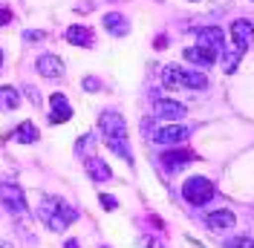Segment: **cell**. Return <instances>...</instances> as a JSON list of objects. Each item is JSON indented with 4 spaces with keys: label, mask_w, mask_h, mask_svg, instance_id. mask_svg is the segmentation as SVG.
<instances>
[{
    "label": "cell",
    "mask_w": 254,
    "mask_h": 248,
    "mask_svg": "<svg viewBox=\"0 0 254 248\" xmlns=\"http://www.w3.org/2000/svg\"><path fill=\"white\" fill-rule=\"evenodd\" d=\"M38 219L47 225L49 231L61 234L78 219V211H75L72 205H66L64 199H52V196H47V199L38 205Z\"/></svg>",
    "instance_id": "obj_1"
},
{
    "label": "cell",
    "mask_w": 254,
    "mask_h": 248,
    "mask_svg": "<svg viewBox=\"0 0 254 248\" xmlns=\"http://www.w3.org/2000/svg\"><path fill=\"white\" fill-rule=\"evenodd\" d=\"M214 193H217V187H214V182L208 176H190V179H185V185H182V196L193 208H202L205 202H211Z\"/></svg>",
    "instance_id": "obj_2"
},
{
    "label": "cell",
    "mask_w": 254,
    "mask_h": 248,
    "mask_svg": "<svg viewBox=\"0 0 254 248\" xmlns=\"http://www.w3.org/2000/svg\"><path fill=\"white\" fill-rule=\"evenodd\" d=\"M0 202L9 214H26V193L15 182H0Z\"/></svg>",
    "instance_id": "obj_3"
},
{
    "label": "cell",
    "mask_w": 254,
    "mask_h": 248,
    "mask_svg": "<svg viewBox=\"0 0 254 248\" xmlns=\"http://www.w3.org/2000/svg\"><path fill=\"white\" fill-rule=\"evenodd\" d=\"M185 113H188V107L182 101H174V98H159L153 104V116L162 119L165 124H179L185 119Z\"/></svg>",
    "instance_id": "obj_4"
},
{
    "label": "cell",
    "mask_w": 254,
    "mask_h": 248,
    "mask_svg": "<svg viewBox=\"0 0 254 248\" xmlns=\"http://www.w3.org/2000/svg\"><path fill=\"white\" fill-rule=\"evenodd\" d=\"M188 136H190V130L185 124H165V127H159L153 133V141L162 144V147H176V144L188 141Z\"/></svg>",
    "instance_id": "obj_5"
},
{
    "label": "cell",
    "mask_w": 254,
    "mask_h": 248,
    "mask_svg": "<svg viewBox=\"0 0 254 248\" xmlns=\"http://www.w3.org/2000/svg\"><path fill=\"white\" fill-rule=\"evenodd\" d=\"M196 159H199V156L193 153V150H182V147H168L165 153L159 156L162 168H165V171H171V173L182 171L185 165H190V162H196Z\"/></svg>",
    "instance_id": "obj_6"
},
{
    "label": "cell",
    "mask_w": 254,
    "mask_h": 248,
    "mask_svg": "<svg viewBox=\"0 0 254 248\" xmlns=\"http://www.w3.org/2000/svg\"><path fill=\"white\" fill-rule=\"evenodd\" d=\"M98 127H101V136L104 139H113V136H127V122L122 113L116 110H104L98 116Z\"/></svg>",
    "instance_id": "obj_7"
},
{
    "label": "cell",
    "mask_w": 254,
    "mask_h": 248,
    "mask_svg": "<svg viewBox=\"0 0 254 248\" xmlns=\"http://www.w3.org/2000/svg\"><path fill=\"white\" fill-rule=\"evenodd\" d=\"M196 44L211 49L214 55H222L225 52V32L220 26H199L196 29Z\"/></svg>",
    "instance_id": "obj_8"
},
{
    "label": "cell",
    "mask_w": 254,
    "mask_h": 248,
    "mask_svg": "<svg viewBox=\"0 0 254 248\" xmlns=\"http://www.w3.org/2000/svg\"><path fill=\"white\" fill-rule=\"evenodd\" d=\"M84 171H87V176H90L93 182H110L113 179V171L107 168V162L95 153L84 156Z\"/></svg>",
    "instance_id": "obj_9"
},
{
    "label": "cell",
    "mask_w": 254,
    "mask_h": 248,
    "mask_svg": "<svg viewBox=\"0 0 254 248\" xmlns=\"http://www.w3.org/2000/svg\"><path fill=\"white\" fill-rule=\"evenodd\" d=\"M49 122L52 124H64L72 119V107H69V101H66V95L64 93H52L49 95Z\"/></svg>",
    "instance_id": "obj_10"
},
{
    "label": "cell",
    "mask_w": 254,
    "mask_h": 248,
    "mask_svg": "<svg viewBox=\"0 0 254 248\" xmlns=\"http://www.w3.org/2000/svg\"><path fill=\"white\" fill-rule=\"evenodd\" d=\"M254 41V26L249 23V20H234L231 23V44H234V49H240V52H246L249 49V44Z\"/></svg>",
    "instance_id": "obj_11"
},
{
    "label": "cell",
    "mask_w": 254,
    "mask_h": 248,
    "mask_svg": "<svg viewBox=\"0 0 254 248\" xmlns=\"http://www.w3.org/2000/svg\"><path fill=\"white\" fill-rule=\"evenodd\" d=\"M35 69H38V75L49 78V81L64 78V61L58 55H41V58L35 61Z\"/></svg>",
    "instance_id": "obj_12"
},
{
    "label": "cell",
    "mask_w": 254,
    "mask_h": 248,
    "mask_svg": "<svg viewBox=\"0 0 254 248\" xmlns=\"http://www.w3.org/2000/svg\"><path fill=\"white\" fill-rule=\"evenodd\" d=\"M237 225V217L231 214V211H211L205 217V228L208 231H228V228H234Z\"/></svg>",
    "instance_id": "obj_13"
},
{
    "label": "cell",
    "mask_w": 254,
    "mask_h": 248,
    "mask_svg": "<svg viewBox=\"0 0 254 248\" xmlns=\"http://www.w3.org/2000/svg\"><path fill=\"white\" fill-rule=\"evenodd\" d=\"M182 55H185V61H188V63H193V66H202V69H205V66H214V61H217V55H214L211 49L199 47V44L188 47Z\"/></svg>",
    "instance_id": "obj_14"
},
{
    "label": "cell",
    "mask_w": 254,
    "mask_h": 248,
    "mask_svg": "<svg viewBox=\"0 0 254 248\" xmlns=\"http://www.w3.org/2000/svg\"><path fill=\"white\" fill-rule=\"evenodd\" d=\"M162 87H165V90H185V69L168 63V66L162 69Z\"/></svg>",
    "instance_id": "obj_15"
},
{
    "label": "cell",
    "mask_w": 254,
    "mask_h": 248,
    "mask_svg": "<svg viewBox=\"0 0 254 248\" xmlns=\"http://www.w3.org/2000/svg\"><path fill=\"white\" fill-rule=\"evenodd\" d=\"M101 20H104V29L110 32V35H116V38H125L127 32H130V20L125 15H119V12H107Z\"/></svg>",
    "instance_id": "obj_16"
},
{
    "label": "cell",
    "mask_w": 254,
    "mask_h": 248,
    "mask_svg": "<svg viewBox=\"0 0 254 248\" xmlns=\"http://www.w3.org/2000/svg\"><path fill=\"white\" fill-rule=\"evenodd\" d=\"M66 41H69L72 47H93V29L75 23V26H69V29H66Z\"/></svg>",
    "instance_id": "obj_17"
},
{
    "label": "cell",
    "mask_w": 254,
    "mask_h": 248,
    "mask_svg": "<svg viewBox=\"0 0 254 248\" xmlns=\"http://www.w3.org/2000/svg\"><path fill=\"white\" fill-rule=\"evenodd\" d=\"M104 144H107L116 156H122L125 162H133V150H130V141H127V136H113V139H104Z\"/></svg>",
    "instance_id": "obj_18"
},
{
    "label": "cell",
    "mask_w": 254,
    "mask_h": 248,
    "mask_svg": "<svg viewBox=\"0 0 254 248\" xmlns=\"http://www.w3.org/2000/svg\"><path fill=\"white\" fill-rule=\"evenodd\" d=\"M41 139V133H38V127L32 122H20L15 130V141H20V144H32V141Z\"/></svg>",
    "instance_id": "obj_19"
},
{
    "label": "cell",
    "mask_w": 254,
    "mask_h": 248,
    "mask_svg": "<svg viewBox=\"0 0 254 248\" xmlns=\"http://www.w3.org/2000/svg\"><path fill=\"white\" fill-rule=\"evenodd\" d=\"M20 107V93L15 87H0V110H17Z\"/></svg>",
    "instance_id": "obj_20"
},
{
    "label": "cell",
    "mask_w": 254,
    "mask_h": 248,
    "mask_svg": "<svg viewBox=\"0 0 254 248\" xmlns=\"http://www.w3.org/2000/svg\"><path fill=\"white\" fill-rule=\"evenodd\" d=\"M208 87V78L196 69H185V90H205Z\"/></svg>",
    "instance_id": "obj_21"
},
{
    "label": "cell",
    "mask_w": 254,
    "mask_h": 248,
    "mask_svg": "<svg viewBox=\"0 0 254 248\" xmlns=\"http://www.w3.org/2000/svg\"><path fill=\"white\" fill-rule=\"evenodd\" d=\"M240 58H243V52L240 49H231V52H222V72H237V63H240Z\"/></svg>",
    "instance_id": "obj_22"
},
{
    "label": "cell",
    "mask_w": 254,
    "mask_h": 248,
    "mask_svg": "<svg viewBox=\"0 0 254 248\" xmlns=\"http://www.w3.org/2000/svg\"><path fill=\"white\" fill-rule=\"evenodd\" d=\"M222 248H254V237H231Z\"/></svg>",
    "instance_id": "obj_23"
},
{
    "label": "cell",
    "mask_w": 254,
    "mask_h": 248,
    "mask_svg": "<svg viewBox=\"0 0 254 248\" xmlns=\"http://www.w3.org/2000/svg\"><path fill=\"white\" fill-rule=\"evenodd\" d=\"M47 38V32H41V29H26L23 32V41H29V44H41Z\"/></svg>",
    "instance_id": "obj_24"
},
{
    "label": "cell",
    "mask_w": 254,
    "mask_h": 248,
    "mask_svg": "<svg viewBox=\"0 0 254 248\" xmlns=\"http://www.w3.org/2000/svg\"><path fill=\"white\" fill-rule=\"evenodd\" d=\"M23 95L29 98L32 104H35V107H41V101H44V98H41V93H38L35 87H23Z\"/></svg>",
    "instance_id": "obj_25"
},
{
    "label": "cell",
    "mask_w": 254,
    "mask_h": 248,
    "mask_svg": "<svg viewBox=\"0 0 254 248\" xmlns=\"http://www.w3.org/2000/svg\"><path fill=\"white\" fill-rule=\"evenodd\" d=\"M101 208H104V211H116V208H119V202H116V196H110V193H101Z\"/></svg>",
    "instance_id": "obj_26"
},
{
    "label": "cell",
    "mask_w": 254,
    "mask_h": 248,
    "mask_svg": "<svg viewBox=\"0 0 254 248\" xmlns=\"http://www.w3.org/2000/svg\"><path fill=\"white\" fill-rule=\"evenodd\" d=\"M142 133H144V139L153 141V133H156V130H153V122H150V119H144L142 122Z\"/></svg>",
    "instance_id": "obj_27"
},
{
    "label": "cell",
    "mask_w": 254,
    "mask_h": 248,
    "mask_svg": "<svg viewBox=\"0 0 254 248\" xmlns=\"http://www.w3.org/2000/svg\"><path fill=\"white\" fill-rule=\"evenodd\" d=\"M84 90H87V93H95V90H101L98 78H84Z\"/></svg>",
    "instance_id": "obj_28"
},
{
    "label": "cell",
    "mask_w": 254,
    "mask_h": 248,
    "mask_svg": "<svg viewBox=\"0 0 254 248\" xmlns=\"http://www.w3.org/2000/svg\"><path fill=\"white\" fill-rule=\"evenodd\" d=\"M6 23H12V9L0 6V26H6Z\"/></svg>",
    "instance_id": "obj_29"
},
{
    "label": "cell",
    "mask_w": 254,
    "mask_h": 248,
    "mask_svg": "<svg viewBox=\"0 0 254 248\" xmlns=\"http://www.w3.org/2000/svg\"><path fill=\"white\" fill-rule=\"evenodd\" d=\"M144 248H162V243H159V240H147V243H144Z\"/></svg>",
    "instance_id": "obj_30"
},
{
    "label": "cell",
    "mask_w": 254,
    "mask_h": 248,
    "mask_svg": "<svg viewBox=\"0 0 254 248\" xmlns=\"http://www.w3.org/2000/svg\"><path fill=\"white\" fill-rule=\"evenodd\" d=\"M64 248H81V246H78V240H66V246Z\"/></svg>",
    "instance_id": "obj_31"
},
{
    "label": "cell",
    "mask_w": 254,
    "mask_h": 248,
    "mask_svg": "<svg viewBox=\"0 0 254 248\" xmlns=\"http://www.w3.org/2000/svg\"><path fill=\"white\" fill-rule=\"evenodd\" d=\"M0 248H15V246H12L9 240H0Z\"/></svg>",
    "instance_id": "obj_32"
},
{
    "label": "cell",
    "mask_w": 254,
    "mask_h": 248,
    "mask_svg": "<svg viewBox=\"0 0 254 248\" xmlns=\"http://www.w3.org/2000/svg\"><path fill=\"white\" fill-rule=\"evenodd\" d=\"M0 66H3V52H0Z\"/></svg>",
    "instance_id": "obj_33"
},
{
    "label": "cell",
    "mask_w": 254,
    "mask_h": 248,
    "mask_svg": "<svg viewBox=\"0 0 254 248\" xmlns=\"http://www.w3.org/2000/svg\"><path fill=\"white\" fill-rule=\"evenodd\" d=\"M190 3H193V0H190Z\"/></svg>",
    "instance_id": "obj_34"
},
{
    "label": "cell",
    "mask_w": 254,
    "mask_h": 248,
    "mask_svg": "<svg viewBox=\"0 0 254 248\" xmlns=\"http://www.w3.org/2000/svg\"><path fill=\"white\" fill-rule=\"evenodd\" d=\"M104 248H107V246H104Z\"/></svg>",
    "instance_id": "obj_35"
},
{
    "label": "cell",
    "mask_w": 254,
    "mask_h": 248,
    "mask_svg": "<svg viewBox=\"0 0 254 248\" xmlns=\"http://www.w3.org/2000/svg\"><path fill=\"white\" fill-rule=\"evenodd\" d=\"M252 3H254V0H252Z\"/></svg>",
    "instance_id": "obj_36"
}]
</instances>
